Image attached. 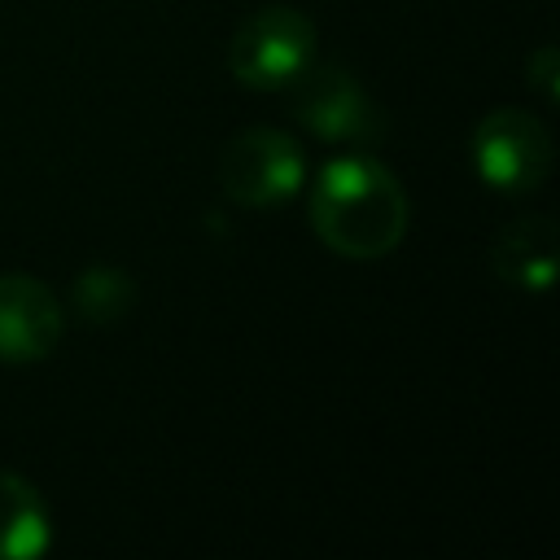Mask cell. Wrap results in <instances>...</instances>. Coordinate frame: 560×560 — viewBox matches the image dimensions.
Instances as JSON below:
<instances>
[{"mask_svg":"<svg viewBox=\"0 0 560 560\" xmlns=\"http://www.w3.org/2000/svg\"><path fill=\"white\" fill-rule=\"evenodd\" d=\"M311 228L341 258H385L402 245L411 206L398 175L372 153L332 158L311 184Z\"/></svg>","mask_w":560,"mask_h":560,"instance_id":"1","label":"cell"},{"mask_svg":"<svg viewBox=\"0 0 560 560\" xmlns=\"http://www.w3.org/2000/svg\"><path fill=\"white\" fill-rule=\"evenodd\" d=\"M315 48H319V31L302 9L262 4L236 26L228 66L236 83L254 92H280L315 61Z\"/></svg>","mask_w":560,"mask_h":560,"instance_id":"2","label":"cell"},{"mask_svg":"<svg viewBox=\"0 0 560 560\" xmlns=\"http://www.w3.org/2000/svg\"><path fill=\"white\" fill-rule=\"evenodd\" d=\"M306 179L302 144L276 127H245L219 149V184L245 210L289 201Z\"/></svg>","mask_w":560,"mask_h":560,"instance_id":"3","label":"cell"},{"mask_svg":"<svg viewBox=\"0 0 560 560\" xmlns=\"http://www.w3.org/2000/svg\"><path fill=\"white\" fill-rule=\"evenodd\" d=\"M551 131L529 109L503 105L472 127V166L494 192L521 197L542 188V179L551 175Z\"/></svg>","mask_w":560,"mask_h":560,"instance_id":"4","label":"cell"},{"mask_svg":"<svg viewBox=\"0 0 560 560\" xmlns=\"http://www.w3.org/2000/svg\"><path fill=\"white\" fill-rule=\"evenodd\" d=\"M293 118L319 136L324 144H372L385 131V118L376 109V101L368 96V88L341 70V66H306L293 83Z\"/></svg>","mask_w":560,"mask_h":560,"instance_id":"5","label":"cell"},{"mask_svg":"<svg viewBox=\"0 0 560 560\" xmlns=\"http://www.w3.org/2000/svg\"><path fill=\"white\" fill-rule=\"evenodd\" d=\"M66 311L52 289L26 271H0V363H35L57 350Z\"/></svg>","mask_w":560,"mask_h":560,"instance_id":"6","label":"cell"},{"mask_svg":"<svg viewBox=\"0 0 560 560\" xmlns=\"http://www.w3.org/2000/svg\"><path fill=\"white\" fill-rule=\"evenodd\" d=\"M556 249L560 228L547 214H516L499 228L490 245V267L512 289H551L556 280Z\"/></svg>","mask_w":560,"mask_h":560,"instance_id":"7","label":"cell"},{"mask_svg":"<svg viewBox=\"0 0 560 560\" xmlns=\"http://www.w3.org/2000/svg\"><path fill=\"white\" fill-rule=\"evenodd\" d=\"M52 542V521L39 490L0 468V560H35Z\"/></svg>","mask_w":560,"mask_h":560,"instance_id":"8","label":"cell"},{"mask_svg":"<svg viewBox=\"0 0 560 560\" xmlns=\"http://www.w3.org/2000/svg\"><path fill=\"white\" fill-rule=\"evenodd\" d=\"M131 298H136V284L118 267H88L70 289V302L88 324H114L118 315H127Z\"/></svg>","mask_w":560,"mask_h":560,"instance_id":"9","label":"cell"},{"mask_svg":"<svg viewBox=\"0 0 560 560\" xmlns=\"http://www.w3.org/2000/svg\"><path fill=\"white\" fill-rule=\"evenodd\" d=\"M556 66H560L556 48H538V52L529 57V70H525V74H529V83L538 88L542 101H556V96H560V70H556Z\"/></svg>","mask_w":560,"mask_h":560,"instance_id":"10","label":"cell"}]
</instances>
